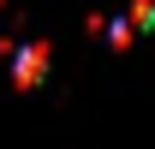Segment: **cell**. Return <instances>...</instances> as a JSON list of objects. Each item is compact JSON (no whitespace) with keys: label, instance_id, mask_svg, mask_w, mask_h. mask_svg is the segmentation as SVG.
<instances>
[{"label":"cell","instance_id":"cell-1","mask_svg":"<svg viewBox=\"0 0 155 149\" xmlns=\"http://www.w3.org/2000/svg\"><path fill=\"white\" fill-rule=\"evenodd\" d=\"M42 72H48V42H30V48H18V72H12V84L18 90H36Z\"/></svg>","mask_w":155,"mask_h":149}]
</instances>
